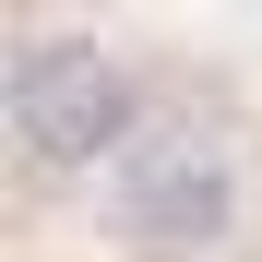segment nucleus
I'll return each mask as SVG.
<instances>
[{"mask_svg": "<svg viewBox=\"0 0 262 262\" xmlns=\"http://www.w3.org/2000/svg\"><path fill=\"white\" fill-rule=\"evenodd\" d=\"M167 107L155 60L131 48L119 24L96 12H24L12 36H0V155H12L24 191H83L96 203V179L143 143V119Z\"/></svg>", "mask_w": 262, "mask_h": 262, "instance_id": "obj_1", "label": "nucleus"}, {"mask_svg": "<svg viewBox=\"0 0 262 262\" xmlns=\"http://www.w3.org/2000/svg\"><path fill=\"white\" fill-rule=\"evenodd\" d=\"M83 214H96V238L119 262H238L250 227H262V143L238 131V107L167 83V107L96 179Z\"/></svg>", "mask_w": 262, "mask_h": 262, "instance_id": "obj_2", "label": "nucleus"}]
</instances>
